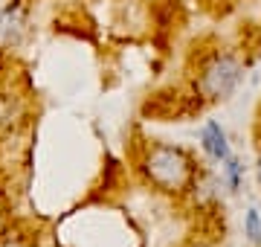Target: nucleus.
<instances>
[{
  "label": "nucleus",
  "instance_id": "f257e3e1",
  "mask_svg": "<svg viewBox=\"0 0 261 247\" xmlns=\"http://www.w3.org/2000/svg\"><path fill=\"white\" fill-rule=\"evenodd\" d=\"M140 171L154 189L166 195H183L195 186L197 163L183 145L151 143L140 157Z\"/></svg>",
  "mask_w": 261,
  "mask_h": 247
},
{
  "label": "nucleus",
  "instance_id": "f03ea898",
  "mask_svg": "<svg viewBox=\"0 0 261 247\" xmlns=\"http://www.w3.org/2000/svg\"><path fill=\"white\" fill-rule=\"evenodd\" d=\"M244 79V61L229 50H218L206 58L195 76V93L203 102H224Z\"/></svg>",
  "mask_w": 261,
  "mask_h": 247
},
{
  "label": "nucleus",
  "instance_id": "7ed1b4c3",
  "mask_svg": "<svg viewBox=\"0 0 261 247\" xmlns=\"http://www.w3.org/2000/svg\"><path fill=\"white\" fill-rule=\"evenodd\" d=\"M23 32H27V3L12 0L0 12V50H15L23 41Z\"/></svg>",
  "mask_w": 261,
  "mask_h": 247
},
{
  "label": "nucleus",
  "instance_id": "20e7f679",
  "mask_svg": "<svg viewBox=\"0 0 261 247\" xmlns=\"http://www.w3.org/2000/svg\"><path fill=\"white\" fill-rule=\"evenodd\" d=\"M200 149L218 163H224L226 157H232L229 137H226V131L221 128V122H215V119H209V122L200 128Z\"/></svg>",
  "mask_w": 261,
  "mask_h": 247
},
{
  "label": "nucleus",
  "instance_id": "39448f33",
  "mask_svg": "<svg viewBox=\"0 0 261 247\" xmlns=\"http://www.w3.org/2000/svg\"><path fill=\"white\" fill-rule=\"evenodd\" d=\"M23 116H27V108H23V102H20L15 93L3 90V93H0V137H6V134L15 131Z\"/></svg>",
  "mask_w": 261,
  "mask_h": 247
},
{
  "label": "nucleus",
  "instance_id": "423d86ee",
  "mask_svg": "<svg viewBox=\"0 0 261 247\" xmlns=\"http://www.w3.org/2000/svg\"><path fill=\"white\" fill-rule=\"evenodd\" d=\"M244 236L250 238V244L261 247V215H258V209H247V215H244Z\"/></svg>",
  "mask_w": 261,
  "mask_h": 247
},
{
  "label": "nucleus",
  "instance_id": "0eeeda50",
  "mask_svg": "<svg viewBox=\"0 0 261 247\" xmlns=\"http://www.w3.org/2000/svg\"><path fill=\"white\" fill-rule=\"evenodd\" d=\"M241 178H244V166L238 163V157H226L224 160V181L229 189H238L241 186Z\"/></svg>",
  "mask_w": 261,
  "mask_h": 247
},
{
  "label": "nucleus",
  "instance_id": "6e6552de",
  "mask_svg": "<svg viewBox=\"0 0 261 247\" xmlns=\"http://www.w3.org/2000/svg\"><path fill=\"white\" fill-rule=\"evenodd\" d=\"M0 247H29L20 236H3L0 238Z\"/></svg>",
  "mask_w": 261,
  "mask_h": 247
},
{
  "label": "nucleus",
  "instance_id": "1a4fd4ad",
  "mask_svg": "<svg viewBox=\"0 0 261 247\" xmlns=\"http://www.w3.org/2000/svg\"><path fill=\"white\" fill-rule=\"evenodd\" d=\"M255 175H258V183H261V152H258V160H255Z\"/></svg>",
  "mask_w": 261,
  "mask_h": 247
},
{
  "label": "nucleus",
  "instance_id": "9d476101",
  "mask_svg": "<svg viewBox=\"0 0 261 247\" xmlns=\"http://www.w3.org/2000/svg\"><path fill=\"white\" fill-rule=\"evenodd\" d=\"M0 227H3V209H0Z\"/></svg>",
  "mask_w": 261,
  "mask_h": 247
},
{
  "label": "nucleus",
  "instance_id": "9b49d317",
  "mask_svg": "<svg viewBox=\"0 0 261 247\" xmlns=\"http://www.w3.org/2000/svg\"><path fill=\"white\" fill-rule=\"evenodd\" d=\"M189 247H209V244H189Z\"/></svg>",
  "mask_w": 261,
  "mask_h": 247
}]
</instances>
